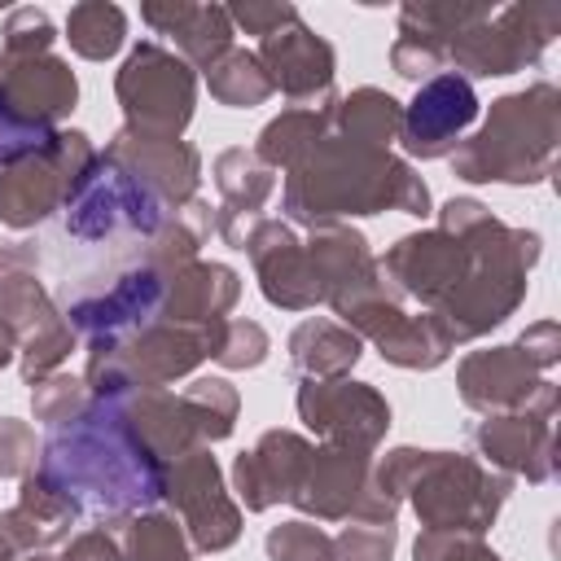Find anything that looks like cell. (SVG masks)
<instances>
[{
    "mask_svg": "<svg viewBox=\"0 0 561 561\" xmlns=\"http://www.w3.org/2000/svg\"><path fill=\"white\" fill-rule=\"evenodd\" d=\"M162 504L184 526L193 552H228L241 539V504L232 500L210 447H193L162 469Z\"/></svg>",
    "mask_w": 561,
    "mask_h": 561,
    "instance_id": "7c38bea8",
    "label": "cell"
},
{
    "mask_svg": "<svg viewBox=\"0 0 561 561\" xmlns=\"http://www.w3.org/2000/svg\"><path fill=\"white\" fill-rule=\"evenodd\" d=\"M263 552L267 561H333V535H324L307 517H294L267 530Z\"/></svg>",
    "mask_w": 561,
    "mask_h": 561,
    "instance_id": "60d3db41",
    "label": "cell"
},
{
    "mask_svg": "<svg viewBox=\"0 0 561 561\" xmlns=\"http://www.w3.org/2000/svg\"><path fill=\"white\" fill-rule=\"evenodd\" d=\"M145 26L167 35L175 44V57H184L193 70L210 66L224 48H232V22L224 4H193V0H149L140 4Z\"/></svg>",
    "mask_w": 561,
    "mask_h": 561,
    "instance_id": "603a6c76",
    "label": "cell"
},
{
    "mask_svg": "<svg viewBox=\"0 0 561 561\" xmlns=\"http://www.w3.org/2000/svg\"><path fill=\"white\" fill-rule=\"evenodd\" d=\"M280 210L285 224H302V228L346 224L355 215H386V210L425 219L434 215V197L408 158L381 145L337 136L329 127L285 167Z\"/></svg>",
    "mask_w": 561,
    "mask_h": 561,
    "instance_id": "3957f363",
    "label": "cell"
},
{
    "mask_svg": "<svg viewBox=\"0 0 561 561\" xmlns=\"http://www.w3.org/2000/svg\"><path fill=\"white\" fill-rule=\"evenodd\" d=\"M434 215L438 224L403 232L377 259V272L399 298L416 302L456 351L500 329L526 302L543 241L535 228L495 219L478 197H451Z\"/></svg>",
    "mask_w": 561,
    "mask_h": 561,
    "instance_id": "6da1fadb",
    "label": "cell"
},
{
    "mask_svg": "<svg viewBox=\"0 0 561 561\" xmlns=\"http://www.w3.org/2000/svg\"><path fill=\"white\" fill-rule=\"evenodd\" d=\"M456 390L469 412L495 416V412H522V408L557 394V381L517 342H504V346L469 351L456 364Z\"/></svg>",
    "mask_w": 561,
    "mask_h": 561,
    "instance_id": "e0dca14e",
    "label": "cell"
},
{
    "mask_svg": "<svg viewBox=\"0 0 561 561\" xmlns=\"http://www.w3.org/2000/svg\"><path fill=\"white\" fill-rule=\"evenodd\" d=\"M224 9H228L232 31L241 26L245 35H259V39L280 31V26H289L294 18H302L298 4H289V0H237V4H224Z\"/></svg>",
    "mask_w": 561,
    "mask_h": 561,
    "instance_id": "f6af8a7d",
    "label": "cell"
},
{
    "mask_svg": "<svg viewBox=\"0 0 561 561\" xmlns=\"http://www.w3.org/2000/svg\"><path fill=\"white\" fill-rule=\"evenodd\" d=\"M39 465V438L26 421L18 416H0V478H31Z\"/></svg>",
    "mask_w": 561,
    "mask_h": 561,
    "instance_id": "ee69618b",
    "label": "cell"
},
{
    "mask_svg": "<svg viewBox=\"0 0 561 561\" xmlns=\"http://www.w3.org/2000/svg\"><path fill=\"white\" fill-rule=\"evenodd\" d=\"M184 403L193 408V421H197V434L202 443H224L232 430H237V416H241V394L228 377H193L188 390H180Z\"/></svg>",
    "mask_w": 561,
    "mask_h": 561,
    "instance_id": "8d00e7d4",
    "label": "cell"
},
{
    "mask_svg": "<svg viewBox=\"0 0 561 561\" xmlns=\"http://www.w3.org/2000/svg\"><path fill=\"white\" fill-rule=\"evenodd\" d=\"M219 329H188V324H171L158 320L140 333H131L127 342L110 346V351H88L83 364V381L92 394H110V390H149V386H171L180 377H193L202 359H210Z\"/></svg>",
    "mask_w": 561,
    "mask_h": 561,
    "instance_id": "8992f818",
    "label": "cell"
},
{
    "mask_svg": "<svg viewBox=\"0 0 561 561\" xmlns=\"http://www.w3.org/2000/svg\"><path fill=\"white\" fill-rule=\"evenodd\" d=\"M478 92L469 79L443 70L434 79H425L416 88V96L403 105L399 118V145L408 158L434 162V158H451V149L465 140V131L478 123Z\"/></svg>",
    "mask_w": 561,
    "mask_h": 561,
    "instance_id": "ac0fdd59",
    "label": "cell"
},
{
    "mask_svg": "<svg viewBox=\"0 0 561 561\" xmlns=\"http://www.w3.org/2000/svg\"><path fill=\"white\" fill-rule=\"evenodd\" d=\"M373 460H377V451L316 443L289 504L307 522H394L399 504L377 491Z\"/></svg>",
    "mask_w": 561,
    "mask_h": 561,
    "instance_id": "8fae6325",
    "label": "cell"
},
{
    "mask_svg": "<svg viewBox=\"0 0 561 561\" xmlns=\"http://www.w3.org/2000/svg\"><path fill=\"white\" fill-rule=\"evenodd\" d=\"M561 35V4H495L491 18L469 26L447 44V70L460 79H504L543 61L552 39Z\"/></svg>",
    "mask_w": 561,
    "mask_h": 561,
    "instance_id": "ba28073f",
    "label": "cell"
},
{
    "mask_svg": "<svg viewBox=\"0 0 561 561\" xmlns=\"http://www.w3.org/2000/svg\"><path fill=\"white\" fill-rule=\"evenodd\" d=\"M412 561H504L486 535L465 530H421L412 543Z\"/></svg>",
    "mask_w": 561,
    "mask_h": 561,
    "instance_id": "7bdbcfd3",
    "label": "cell"
},
{
    "mask_svg": "<svg viewBox=\"0 0 561 561\" xmlns=\"http://www.w3.org/2000/svg\"><path fill=\"white\" fill-rule=\"evenodd\" d=\"M302 245H307V254L320 272V289H324L329 307L381 280L377 254L368 250V237L351 224H316V228H307Z\"/></svg>",
    "mask_w": 561,
    "mask_h": 561,
    "instance_id": "d4e9b609",
    "label": "cell"
},
{
    "mask_svg": "<svg viewBox=\"0 0 561 561\" xmlns=\"http://www.w3.org/2000/svg\"><path fill=\"white\" fill-rule=\"evenodd\" d=\"M237 298H241L237 267L215 263V259H193L171 276L162 320L188 324V329H215V324H224L232 316Z\"/></svg>",
    "mask_w": 561,
    "mask_h": 561,
    "instance_id": "cb8c5ba5",
    "label": "cell"
},
{
    "mask_svg": "<svg viewBox=\"0 0 561 561\" xmlns=\"http://www.w3.org/2000/svg\"><path fill=\"white\" fill-rule=\"evenodd\" d=\"M114 101L123 127L140 136H184L197 114V70L158 39L131 44L114 70Z\"/></svg>",
    "mask_w": 561,
    "mask_h": 561,
    "instance_id": "9c48e42d",
    "label": "cell"
},
{
    "mask_svg": "<svg viewBox=\"0 0 561 561\" xmlns=\"http://www.w3.org/2000/svg\"><path fill=\"white\" fill-rule=\"evenodd\" d=\"M88 399H92L88 381L61 373V368L48 373V377H39V381L31 386V412H35V421H39L44 430H57V425L75 421V416L88 408Z\"/></svg>",
    "mask_w": 561,
    "mask_h": 561,
    "instance_id": "74e56055",
    "label": "cell"
},
{
    "mask_svg": "<svg viewBox=\"0 0 561 561\" xmlns=\"http://www.w3.org/2000/svg\"><path fill=\"white\" fill-rule=\"evenodd\" d=\"M285 355H289V368L307 381H333V377H351V368L364 359V342L337 324V320H324V316H311L302 320L289 342H285Z\"/></svg>",
    "mask_w": 561,
    "mask_h": 561,
    "instance_id": "4316f807",
    "label": "cell"
},
{
    "mask_svg": "<svg viewBox=\"0 0 561 561\" xmlns=\"http://www.w3.org/2000/svg\"><path fill=\"white\" fill-rule=\"evenodd\" d=\"M210 175L219 188V210H232V215H263V206L276 193V171L263 167L259 153L245 145L219 149L210 162Z\"/></svg>",
    "mask_w": 561,
    "mask_h": 561,
    "instance_id": "f546056e",
    "label": "cell"
},
{
    "mask_svg": "<svg viewBox=\"0 0 561 561\" xmlns=\"http://www.w3.org/2000/svg\"><path fill=\"white\" fill-rule=\"evenodd\" d=\"M202 79H206L210 96L219 105H228V110H254V105H263L272 96V83H267L259 57L250 48H237V44L224 48L210 66H202Z\"/></svg>",
    "mask_w": 561,
    "mask_h": 561,
    "instance_id": "d590c367",
    "label": "cell"
},
{
    "mask_svg": "<svg viewBox=\"0 0 561 561\" xmlns=\"http://www.w3.org/2000/svg\"><path fill=\"white\" fill-rule=\"evenodd\" d=\"M377 355L386 359V364H394V368H408V373H434V368H443L447 359H451V346H447V337L438 333V324L425 316V311H403L377 342Z\"/></svg>",
    "mask_w": 561,
    "mask_h": 561,
    "instance_id": "1f68e13d",
    "label": "cell"
},
{
    "mask_svg": "<svg viewBox=\"0 0 561 561\" xmlns=\"http://www.w3.org/2000/svg\"><path fill=\"white\" fill-rule=\"evenodd\" d=\"M0 324L9 329V337L18 346V368H22L26 386L57 373L70 359V351L79 346L66 311L53 302V294L39 280V267L0 276Z\"/></svg>",
    "mask_w": 561,
    "mask_h": 561,
    "instance_id": "4fadbf2b",
    "label": "cell"
},
{
    "mask_svg": "<svg viewBox=\"0 0 561 561\" xmlns=\"http://www.w3.org/2000/svg\"><path fill=\"white\" fill-rule=\"evenodd\" d=\"M75 522H79V508L61 491H53L48 482H39L35 473L22 478L18 504L0 513V526L13 539L18 552H48V548L66 543Z\"/></svg>",
    "mask_w": 561,
    "mask_h": 561,
    "instance_id": "484cf974",
    "label": "cell"
},
{
    "mask_svg": "<svg viewBox=\"0 0 561 561\" xmlns=\"http://www.w3.org/2000/svg\"><path fill=\"white\" fill-rule=\"evenodd\" d=\"M127 412L140 430V438L153 447L158 460H175L193 447H206L193 421V408L184 403V394L167 390V386H149V390H127Z\"/></svg>",
    "mask_w": 561,
    "mask_h": 561,
    "instance_id": "83f0119b",
    "label": "cell"
},
{
    "mask_svg": "<svg viewBox=\"0 0 561 561\" xmlns=\"http://www.w3.org/2000/svg\"><path fill=\"white\" fill-rule=\"evenodd\" d=\"M495 4L486 0H408L399 9V35H421L430 44L443 48L447 61V44L456 35H465L469 26H478L482 18H491Z\"/></svg>",
    "mask_w": 561,
    "mask_h": 561,
    "instance_id": "836d02e7",
    "label": "cell"
},
{
    "mask_svg": "<svg viewBox=\"0 0 561 561\" xmlns=\"http://www.w3.org/2000/svg\"><path fill=\"white\" fill-rule=\"evenodd\" d=\"M557 394L522 408V412H495L469 425V447L473 456L508 478H526L530 486L552 482L557 473Z\"/></svg>",
    "mask_w": 561,
    "mask_h": 561,
    "instance_id": "9a60e30c",
    "label": "cell"
},
{
    "mask_svg": "<svg viewBox=\"0 0 561 561\" xmlns=\"http://www.w3.org/2000/svg\"><path fill=\"white\" fill-rule=\"evenodd\" d=\"M22 267H39V245L35 241H0V276L22 272Z\"/></svg>",
    "mask_w": 561,
    "mask_h": 561,
    "instance_id": "c3c4849f",
    "label": "cell"
},
{
    "mask_svg": "<svg viewBox=\"0 0 561 561\" xmlns=\"http://www.w3.org/2000/svg\"><path fill=\"white\" fill-rule=\"evenodd\" d=\"M513 342H517L543 373H552L557 359H561V324H557V320H535V324H526Z\"/></svg>",
    "mask_w": 561,
    "mask_h": 561,
    "instance_id": "7dc6e473",
    "label": "cell"
},
{
    "mask_svg": "<svg viewBox=\"0 0 561 561\" xmlns=\"http://www.w3.org/2000/svg\"><path fill=\"white\" fill-rule=\"evenodd\" d=\"M96 158V145L79 127H57L39 149L22 153L0 171V224L4 228H35L70 206L79 193L88 167Z\"/></svg>",
    "mask_w": 561,
    "mask_h": 561,
    "instance_id": "52a82bcc",
    "label": "cell"
},
{
    "mask_svg": "<svg viewBox=\"0 0 561 561\" xmlns=\"http://www.w3.org/2000/svg\"><path fill=\"white\" fill-rule=\"evenodd\" d=\"M394 522H346L333 535V561H394Z\"/></svg>",
    "mask_w": 561,
    "mask_h": 561,
    "instance_id": "b9f144b4",
    "label": "cell"
},
{
    "mask_svg": "<svg viewBox=\"0 0 561 561\" xmlns=\"http://www.w3.org/2000/svg\"><path fill=\"white\" fill-rule=\"evenodd\" d=\"M298 421L329 447L351 451H377L390 430V403L373 381L333 377V381H307L294 394Z\"/></svg>",
    "mask_w": 561,
    "mask_h": 561,
    "instance_id": "5bb4252c",
    "label": "cell"
},
{
    "mask_svg": "<svg viewBox=\"0 0 561 561\" xmlns=\"http://www.w3.org/2000/svg\"><path fill=\"white\" fill-rule=\"evenodd\" d=\"M399 118H403V101H394L386 88H351V92H333L329 101V127L337 136L364 140V145H381L390 149L399 140Z\"/></svg>",
    "mask_w": 561,
    "mask_h": 561,
    "instance_id": "f1b7e54d",
    "label": "cell"
},
{
    "mask_svg": "<svg viewBox=\"0 0 561 561\" xmlns=\"http://www.w3.org/2000/svg\"><path fill=\"white\" fill-rule=\"evenodd\" d=\"M105 158H114L140 188H149L167 210H180L197 197L202 184V153L197 145H188L184 136H140L118 127L105 149Z\"/></svg>",
    "mask_w": 561,
    "mask_h": 561,
    "instance_id": "d6986e66",
    "label": "cell"
},
{
    "mask_svg": "<svg viewBox=\"0 0 561 561\" xmlns=\"http://www.w3.org/2000/svg\"><path fill=\"white\" fill-rule=\"evenodd\" d=\"M167 215L171 210L149 188H140L114 158H105L96 149L79 193L66 206V237L83 241V245H123V250H131L145 237H153Z\"/></svg>",
    "mask_w": 561,
    "mask_h": 561,
    "instance_id": "30bf717a",
    "label": "cell"
},
{
    "mask_svg": "<svg viewBox=\"0 0 561 561\" xmlns=\"http://www.w3.org/2000/svg\"><path fill=\"white\" fill-rule=\"evenodd\" d=\"M57 561H123V543L114 530L105 526H88L79 535H70L61 543V557Z\"/></svg>",
    "mask_w": 561,
    "mask_h": 561,
    "instance_id": "bcb514c9",
    "label": "cell"
},
{
    "mask_svg": "<svg viewBox=\"0 0 561 561\" xmlns=\"http://www.w3.org/2000/svg\"><path fill=\"white\" fill-rule=\"evenodd\" d=\"M26 561H53L48 552H26Z\"/></svg>",
    "mask_w": 561,
    "mask_h": 561,
    "instance_id": "816d5d0a",
    "label": "cell"
},
{
    "mask_svg": "<svg viewBox=\"0 0 561 561\" xmlns=\"http://www.w3.org/2000/svg\"><path fill=\"white\" fill-rule=\"evenodd\" d=\"M0 561H18V548H13V539L4 535V526H0Z\"/></svg>",
    "mask_w": 561,
    "mask_h": 561,
    "instance_id": "f907efd6",
    "label": "cell"
},
{
    "mask_svg": "<svg viewBox=\"0 0 561 561\" xmlns=\"http://www.w3.org/2000/svg\"><path fill=\"white\" fill-rule=\"evenodd\" d=\"M241 254L250 259L259 294L272 307H280V311H316L324 302L320 272H316L307 245L298 241L294 224L272 219V215H254L241 228Z\"/></svg>",
    "mask_w": 561,
    "mask_h": 561,
    "instance_id": "2e32d148",
    "label": "cell"
},
{
    "mask_svg": "<svg viewBox=\"0 0 561 561\" xmlns=\"http://www.w3.org/2000/svg\"><path fill=\"white\" fill-rule=\"evenodd\" d=\"M114 535L123 543V561H193L184 526L162 508H145V513L123 517L114 526Z\"/></svg>",
    "mask_w": 561,
    "mask_h": 561,
    "instance_id": "e575fe53",
    "label": "cell"
},
{
    "mask_svg": "<svg viewBox=\"0 0 561 561\" xmlns=\"http://www.w3.org/2000/svg\"><path fill=\"white\" fill-rule=\"evenodd\" d=\"M53 44H57V26L44 9L18 4L4 13V26H0V53L4 57H44V53H53Z\"/></svg>",
    "mask_w": 561,
    "mask_h": 561,
    "instance_id": "ab89813d",
    "label": "cell"
},
{
    "mask_svg": "<svg viewBox=\"0 0 561 561\" xmlns=\"http://www.w3.org/2000/svg\"><path fill=\"white\" fill-rule=\"evenodd\" d=\"M329 101H333V92L324 101H316V105H289L276 118H267L259 140H254L259 162L272 167V171H285L307 145H316L329 131Z\"/></svg>",
    "mask_w": 561,
    "mask_h": 561,
    "instance_id": "4dcf8cb0",
    "label": "cell"
},
{
    "mask_svg": "<svg viewBox=\"0 0 561 561\" xmlns=\"http://www.w3.org/2000/svg\"><path fill=\"white\" fill-rule=\"evenodd\" d=\"M561 149V88L535 79L491 101L482 127L451 149V175L465 184L535 188L557 171Z\"/></svg>",
    "mask_w": 561,
    "mask_h": 561,
    "instance_id": "5b68a950",
    "label": "cell"
},
{
    "mask_svg": "<svg viewBox=\"0 0 561 561\" xmlns=\"http://www.w3.org/2000/svg\"><path fill=\"white\" fill-rule=\"evenodd\" d=\"M61 39L83 61H110L127 44V13L110 0H79L66 13V35Z\"/></svg>",
    "mask_w": 561,
    "mask_h": 561,
    "instance_id": "d6a6232c",
    "label": "cell"
},
{
    "mask_svg": "<svg viewBox=\"0 0 561 561\" xmlns=\"http://www.w3.org/2000/svg\"><path fill=\"white\" fill-rule=\"evenodd\" d=\"M373 482L399 508L408 504L425 530H465V535H486L513 495V478L486 469L478 456L408 447V443L373 460Z\"/></svg>",
    "mask_w": 561,
    "mask_h": 561,
    "instance_id": "277c9868",
    "label": "cell"
},
{
    "mask_svg": "<svg viewBox=\"0 0 561 561\" xmlns=\"http://www.w3.org/2000/svg\"><path fill=\"white\" fill-rule=\"evenodd\" d=\"M272 355V337H267V329L259 324V320H224V329H219V342H215V351H210V359L219 364V368H228V373H245V368H259L263 359Z\"/></svg>",
    "mask_w": 561,
    "mask_h": 561,
    "instance_id": "f35d334b",
    "label": "cell"
},
{
    "mask_svg": "<svg viewBox=\"0 0 561 561\" xmlns=\"http://www.w3.org/2000/svg\"><path fill=\"white\" fill-rule=\"evenodd\" d=\"M272 92H280L285 101L294 105H316L333 92V79H337V53L333 44L311 31L302 18H294L289 26L272 31L259 39L254 48Z\"/></svg>",
    "mask_w": 561,
    "mask_h": 561,
    "instance_id": "ffe728a7",
    "label": "cell"
},
{
    "mask_svg": "<svg viewBox=\"0 0 561 561\" xmlns=\"http://www.w3.org/2000/svg\"><path fill=\"white\" fill-rule=\"evenodd\" d=\"M79 105V79L66 57H4L0 53V110L31 127H57Z\"/></svg>",
    "mask_w": 561,
    "mask_h": 561,
    "instance_id": "44dd1931",
    "label": "cell"
},
{
    "mask_svg": "<svg viewBox=\"0 0 561 561\" xmlns=\"http://www.w3.org/2000/svg\"><path fill=\"white\" fill-rule=\"evenodd\" d=\"M18 359V346H13V337H9V329L0 324V368H9Z\"/></svg>",
    "mask_w": 561,
    "mask_h": 561,
    "instance_id": "681fc988",
    "label": "cell"
},
{
    "mask_svg": "<svg viewBox=\"0 0 561 561\" xmlns=\"http://www.w3.org/2000/svg\"><path fill=\"white\" fill-rule=\"evenodd\" d=\"M162 469L167 460L153 456L127 412V390H110L92 394L75 421L48 430L35 478L61 491L79 517L114 530L123 517L162 504Z\"/></svg>",
    "mask_w": 561,
    "mask_h": 561,
    "instance_id": "7a4b0ae2",
    "label": "cell"
},
{
    "mask_svg": "<svg viewBox=\"0 0 561 561\" xmlns=\"http://www.w3.org/2000/svg\"><path fill=\"white\" fill-rule=\"evenodd\" d=\"M311 438L298 430H263L250 451L232 460V500L245 513H267L272 504H289L302 465L311 456Z\"/></svg>",
    "mask_w": 561,
    "mask_h": 561,
    "instance_id": "7402d4cb",
    "label": "cell"
}]
</instances>
